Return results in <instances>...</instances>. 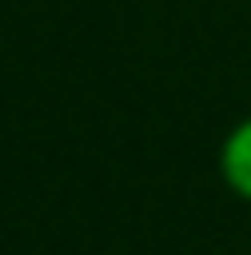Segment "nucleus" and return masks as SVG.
I'll use <instances>...</instances> for the list:
<instances>
[{"mask_svg": "<svg viewBox=\"0 0 251 255\" xmlns=\"http://www.w3.org/2000/svg\"><path fill=\"white\" fill-rule=\"evenodd\" d=\"M216 166H220V179L225 188L251 206V117H238L225 139H220V152H216Z\"/></svg>", "mask_w": 251, "mask_h": 255, "instance_id": "1", "label": "nucleus"}]
</instances>
